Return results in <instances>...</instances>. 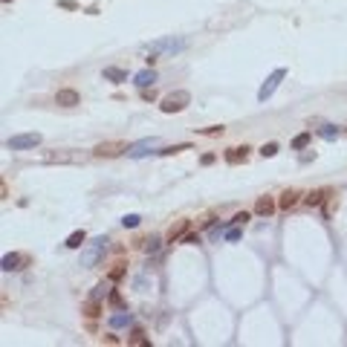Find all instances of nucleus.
Masks as SVG:
<instances>
[{
    "mask_svg": "<svg viewBox=\"0 0 347 347\" xmlns=\"http://www.w3.org/2000/svg\"><path fill=\"white\" fill-rule=\"evenodd\" d=\"M188 46V41L185 38H159L154 44H148L145 46V52H148V64H157L159 58H165V55H177V52H183Z\"/></svg>",
    "mask_w": 347,
    "mask_h": 347,
    "instance_id": "obj_1",
    "label": "nucleus"
},
{
    "mask_svg": "<svg viewBox=\"0 0 347 347\" xmlns=\"http://www.w3.org/2000/svg\"><path fill=\"white\" fill-rule=\"evenodd\" d=\"M107 243H110V240H107L104 234H101V237H93L90 243H84V249H81V266H84V269H93L95 263L104 257Z\"/></svg>",
    "mask_w": 347,
    "mask_h": 347,
    "instance_id": "obj_2",
    "label": "nucleus"
},
{
    "mask_svg": "<svg viewBox=\"0 0 347 347\" xmlns=\"http://www.w3.org/2000/svg\"><path fill=\"white\" fill-rule=\"evenodd\" d=\"M191 101L188 90H174V93H168L162 98V104H159V110L162 113H180V110H185Z\"/></svg>",
    "mask_w": 347,
    "mask_h": 347,
    "instance_id": "obj_3",
    "label": "nucleus"
},
{
    "mask_svg": "<svg viewBox=\"0 0 347 347\" xmlns=\"http://www.w3.org/2000/svg\"><path fill=\"white\" fill-rule=\"evenodd\" d=\"M284 78H286V69H284V67H278V69H275V72H272V75H269V78L260 84V90H257V101H266V98H272V93L281 87V81H284Z\"/></svg>",
    "mask_w": 347,
    "mask_h": 347,
    "instance_id": "obj_4",
    "label": "nucleus"
},
{
    "mask_svg": "<svg viewBox=\"0 0 347 347\" xmlns=\"http://www.w3.org/2000/svg\"><path fill=\"white\" fill-rule=\"evenodd\" d=\"M35 145H41V133H18V136H12L6 142L9 151H29Z\"/></svg>",
    "mask_w": 347,
    "mask_h": 347,
    "instance_id": "obj_5",
    "label": "nucleus"
},
{
    "mask_svg": "<svg viewBox=\"0 0 347 347\" xmlns=\"http://www.w3.org/2000/svg\"><path fill=\"white\" fill-rule=\"evenodd\" d=\"M26 263H29V254H23V252H9V254H3V260H0L3 272H18Z\"/></svg>",
    "mask_w": 347,
    "mask_h": 347,
    "instance_id": "obj_6",
    "label": "nucleus"
},
{
    "mask_svg": "<svg viewBox=\"0 0 347 347\" xmlns=\"http://www.w3.org/2000/svg\"><path fill=\"white\" fill-rule=\"evenodd\" d=\"M133 84H136L139 90H148V87H154V84H157V69H154V67H148V69L136 72V75H133Z\"/></svg>",
    "mask_w": 347,
    "mask_h": 347,
    "instance_id": "obj_7",
    "label": "nucleus"
},
{
    "mask_svg": "<svg viewBox=\"0 0 347 347\" xmlns=\"http://www.w3.org/2000/svg\"><path fill=\"white\" fill-rule=\"evenodd\" d=\"M122 151H127L122 142H101V145H95L93 148L95 157H119Z\"/></svg>",
    "mask_w": 347,
    "mask_h": 347,
    "instance_id": "obj_8",
    "label": "nucleus"
},
{
    "mask_svg": "<svg viewBox=\"0 0 347 347\" xmlns=\"http://www.w3.org/2000/svg\"><path fill=\"white\" fill-rule=\"evenodd\" d=\"M107 324H110L113 330H125V327H133V313L119 310V313H113V316L107 318Z\"/></svg>",
    "mask_w": 347,
    "mask_h": 347,
    "instance_id": "obj_9",
    "label": "nucleus"
},
{
    "mask_svg": "<svg viewBox=\"0 0 347 347\" xmlns=\"http://www.w3.org/2000/svg\"><path fill=\"white\" fill-rule=\"evenodd\" d=\"M151 148H157V139H142V142L130 145V148H127V154H130L133 159H139V157H145V154H148Z\"/></svg>",
    "mask_w": 347,
    "mask_h": 347,
    "instance_id": "obj_10",
    "label": "nucleus"
},
{
    "mask_svg": "<svg viewBox=\"0 0 347 347\" xmlns=\"http://www.w3.org/2000/svg\"><path fill=\"white\" fill-rule=\"evenodd\" d=\"M55 101H58L61 107H75V104L81 101V95L75 93V90H69V87H67V90H58V95H55Z\"/></svg>",
    "mask_w": 347,
    "mask_h": 347,
    "instance_id": "obj_11",
    "label": "nucleus"
},
{
    "mask_svg": "<svg viewBox=\"0 0 347 347\" xmlns=\"http://www.w3.org/2000/svg\"><path fill=\"white\" fill-rule=\"evenodd\" d=\"M101 78H104V81L122 84V81H127V72L122 69V67H104V69H101Z\"/></svg>",
    "mask_w": 347,
    "mask_h": 347,
    "instance_id": "obj_12",
    "label": "nucleus"
},
{
    "mask_svg": "<svg viewBox=\"0 0 347 347\" xmlns=\"http://www.w3.org/2000/svg\"><path fill=\"white\" fill-rule=\"evenodd\" d=\"M254 211H257L260 217H269V214L275 211V200H272V197H257V203H254Z\"/></svg>",
    "mask_w": 347,
    "mask_h": 347,
    "instance_id": "obj_13",
    "label": "nucleus"
},
{
    "mask_svg": "<svg viewBox=\"0 0 347 347\" xmlns=\"http://www.w3.org/2000/svg\"><path fill=\"white\" fill-rule=\"evenodd\" d=\"M246 157H249V148H246V145H243V148H229V151H226V162H229V165L246 162Z\"/></svg>",
    "mask_w": 347,
    "mask_h": 347,
    "instance_id": "obj_14",
    "label": "nucleus"
},
{
    "mask_svg": "<svg viewBox=\"0 0 347 347\" xmlns=\"http://www.w3.org/2000/svg\"><path fill=\"white\" fill-rule=\"evenodd\" d=\"M298 197H301L298 191H284V194H281V200H278V206H281L284 211H289V208H295V206H298Z\"/></svg>",
    "mask_w": 347,
    "mask_h": 347,
    "instance_id": "obj_15",
    "label": "nucleus"
},
{
    "mask_svg": "<svg viewBox=\"0 0 347 347\" xmlns=\"http://www.w3.org/2000/svg\"><path fill=\"white\" fill-rule=\"evenodd\" d=\"M84 243H87V234H84V231H72V234L64 240V246H67V249H81Z\"/></svg>",
    "mask_w": 347,
    "mask_h": 347,
    "instance_id": "obj_16",
    "label": "nucleus"
},
{
    "mask_svg": "<svg viewBox=\"0 0 347 347\" xmlns=\"http://www.w3.org/2000/svg\"><path fill=\"white\" fill-rule=\"evenodd\" d=\"M188 231V220H180L177 226H171V231H168V237H171V243L174 240H183V234Z\"/></svg>",
    "mask_w": 347,
    "mask_h": 347,
    "instance_id": "obj_17",
    "label": "nucleus"
},
{
    "mask_svg": "<svg viewBox=\"0 0 347 347\" xmlns=\"http://www.w3.org/2000/svg\"><path fill=\"white\" fill-rule=\"evenodd\" d=\"M339 133H342V130H339L336 125H321V127H318V136H321V139H327V142H333Z\"/></svg>",
    "mask_w": 347,
    "mask_h": 347,
    "instance_id": "obj_18",
    "label": "nucleus"
},
{
    "mask_svg": "<svg viewBox=\"0 0 347 347\" xmlns=\"http://www.w3.org/2000/svg\"><path fill=\"white\" fill-rule=\"evenodd\" d=\"M324 197H327V191H310L304 203H307V206L313 208V206H321V203H324Z\"/></svg>",
    "mask_w": 347,
    "mask_h": 347,
    "instance_id": "obj_19",
    "label": "nucleus"
},
{
    "mask_svg": "<svg viewBox=\"0 0 347 347\" xmlns=\"http://www.w3.org/2000/svg\"><path fill=\"white\" fill-rule=\"evenodd\" d=\"M159 243H162L159 237H148V240H142V249H145L148 254H157L159 252Z\"/></svg>",
    "mask_w": 347,
    "mask_h": 347,
    "instance_id": "obj_20",
    "label": "nucleus"
},
{
    "mask_svg": "<svg viewBox=\"0 0 347 347\" xmlns=\"http://www.w3.org/2000/svg\"><path fill=\"white\" fill-rule=\"evenodd\" d=\"M307 145H310V133H298V136L292 139V148H295V151H301V148H307Z\"/></svg>",
    "mask_w": 347,
    "mask_h": 347,
    "instance_id": "obj_21",
    "label": "nucleus"
},
{
    "mask_svg": "<svg viewBox=\"0 0 347 347\" xmlns=\"http://www.w3.org/2000/svg\"><path fill=\"white\" fill-rule=\"evenodd\" d=\"M240 237H243V231H240V229H234V226H226V240H229V243H237Z\"/></svg>",
    "mask_w": 347,
    "mask_h": 347,
    "instance_id": "obj_22",
    "label": "nucleus"
},
{
    "mask_svg": "<svg viewBox=\"0 0 347 347\" xmlns=\"http://www.w3.org/2000/svg\"><path fill=\"white\" fill-rule=\"evenodd\" d=\"M139 223H142L139 214H125V217H122V226H125V229H136Z\"/></svg>",
    "mask_w": 347,
    "mask_h": 347,
    "instance_id": "obj_23",
    "label": "nucleus"
},
{
    "mask_svg": "<svg viewBox=\"0 0 347 347\" xmlns=\"http://www.w3.org/2000/svg\"><path fill=\"white\" fill-rule=\"evenodd\" d=\"M127 342H130V345H148V336H145V333H142V330H133V333H130V339H127Z\"/></svg>",
    "mask_w": 347,
    "mask_h": 347,
    "instance_id": "obj_24",
    "label": "nucleus"
},
{
    "mask_svg": "<svg viewBox=\"0 0 347 347\" xmlns=\"http://www.w3.org/2000/svg\"><path fill=\"white\" fill-rule=\"evenodd\" d=\"M98 304H101V301H87V304H84V316L95 318V316H98Z\"/></svg>",
    "mask_w": 347,
    "mask_h": 347,
    "instance_id": "obj_25",
    "label": "nucleus"
},
{
    "mask_svg": "<svg viewBox=\"0 0 347 347\" xmlns=\"http://www.w3.org/2000/svg\"><path fill=\"white\" fill-rule=\"evenodd\" d=\"M275 154H278V145L275 142H269V145L260 148V157H275Z\"/></svg>",
    "mask_w": 347,
    "mask_h": 347,
    "instance_id": "obj_26",
    "label": "nucleus"
},
{
    "mask_svg": "<svg viewBox=\"0 0 347 347\" xmlns=\"http://www.w3.org/2000/svg\"><path fill=\"white\" fill-rule=\"evenodd\" d=\"M231 223H234V226H246V223H249V211H237V214L231 217Z\"/></svg>",
    "mask_w": 347,
    "mask_h": 347,
    "instance_id": "obj_27",
    "label": "nucleus"
},
{
    "mask_svg": "<svg viewBox=\"0 0 347 347\" xmlns=\"http://www.w3.org/2000/svg\"><path fill=\"white\" fill-rule=\"evenodd\" d=\"M104 295H107V286H104V284H98V286L93 289V295H90V301H101Z\"/></svg>",
    "mask_w": 347,
    "mask_h": 347,
    "instance_id": "obj_28",
    "label": "nucleus"
},
{
    "mask_svg": "<svg viewBox=\"0 0 347 347\" xmlns=\"http://www.w3.org/2000/svg\"><path fill=\"white\" fill-rule=\"evenodd\" d=\"M180 151H188V145H174V148H165V151H159L162 157H171V154H180Z\"/></svg>",
    "mask_w": 347,
    "mask_h": 347,
    "instance_id": "obj_29",
    "label": "nucleus"
},
{
    "mask_svg": "<svg viewBox=\"0 0 347 347\" xmlns=\"http://www.w3.org/2000/svg\"><path fill=\"white\" fill-rule=\"evenodd\" d=\"M122 275H125V263H116V266L110 269V278H113V281H119Z\"/></svg>",
    "mask_w": 347,
    "mask_h": 347,
    "instance_id": "obj_30",
    "label": "nucleus"
},
{
    "mask_svg": "<svg viewBox=\"0 0 347 347\" xmlns=\"http://www.w3.org/2000/svg\"><path fill=\"white\" fill-rule=\"evenodd\" d=\"M183 243H200V234H183Z\"/></svg>",
    "mask_w": 347,
    "mask_h": 347,
    "instance_id": "obj_31",
    "label": "nucleus"
},
{
    "mask_svg": "<svg viewBox=\"0 0 347 347\" xmlns=\"http://www.w3.org/2000/svg\"><path fill=\"white\" fill-rule=\"evenodd\" d=\"M203 133H208V136H214V133H223V125H220V127H217V125H214V127H206Z\"/></svg>",
    "mask_w": 347,
    "mask_h": 347,
    "instance_id": "obj_32",
    "label": "nucleus"
},
{
    "mask_svg": "<svg viewBox=\"0 0 347 347\" xmlns=\"http://www.w3.org/2000/svg\"><path fill=\"white\" fill-rule=\"evenodd\" d=\"M3 3H12V0H3Z\"/></svg>",
    "mask_w": 347,
    "mask_h": 347,
    "instance_id": "obj_33",
    "label": "nucleus"
},
{
    "mask_svg": "<svg viewBox=\"0 0 347 347\" xmlns=\"http://www.w3.org/2000/svg\"><path fill=\"white\" fill-rule=\"evenodd\" d=\"M345 136H347V130H345Z\"/></svg>",
    "mask_w": 347,
    "mask_h": 347,
    "instance_id": "obj_34",
    "label": "nucleus"
}]
</instances>
